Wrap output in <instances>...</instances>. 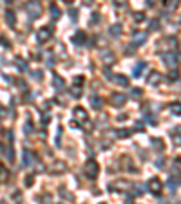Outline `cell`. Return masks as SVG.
<instances>
[{
    "label": "cell",
    "instance_id": "6da1fadb",
    "mask_svg": "<svg viewBox=\"0 0 181 204\" xmlns=\"http://www.w3.org/2000/svg\"><path fill=\"white\" fill-rule=\"evenodd\" d=\"M25 9H27V13H29L31 18H38L42 14V5H40L38 0H29L25 4Z\"/></svg>",
    "mask_w": 181,
    "mask_h": 204
},
{
    "label": "cell",
    "instance_id": "7a4b0ae2",
    "mask_svg": "<svg viewBox=\"0 0 181 204\" xmlns=\"http://www.w3.org/2000/svg\"><path fill=\"white\" fill-rule=\"evenodd\" d=\"M98 172H100V166H98V163L94 161V159H89L87 163H85V168H83V174L89 177V179H94L96 175H98Z\"/></svg>",
    "mask_w": 181,
    "mask_h": 204
},
{
    "label": "cell",
    "instance_id": "3957f363",
    "mask_svg": "<svg viewBox=\"0 0 181 204\" xmlns=\"http://www.w3.org/2000/svg\"><path fill=\"white\" fill-rule=\"evenodd\" d=\"M51 36H53V29L51 27H40L38 31H36V40L40 42V43H45V42H49L51 40Z\"/></svg>",
    "mask_w": 181,
    "mask_h": 204
},
{
    "label": "cell",
    "instance_id": "277c9868",
    "mask_svg": "<svg viewBox=\"0 0 181 204\" xmlns=\"http://www.w3.org/2000/svg\"><path fill=\"white\" fill-rule=\"evenodd\" d=\"M163 63L174 69V67H178V63H179V60H178V56H176L174 52H167V54H163Z\"/></svg>",
    "mask_w": 181,
    "mask_h": 204
},
{
    "label": "cell",
    "instance_id": "5b68a950",
    "mask_svg": "<svg viewBox=\"0 0 181 204\" xmlns=\"http://www.w3.org/2000/svg\"><path fill=\"white\" fill-rule=\"evenodd\" d=\"M125 101H127V98H125L123 94H120V92H114V94L111 96V103H112L114 107H123Z\"/></svg>",
    "mask_w": 181,
    "mask_h": 204
},
{
    "label": "cell",
    "instance_id": "8992f818",
    "mask_svg": "<svg viewBox=\"0 0 181 204\" xmlns=\"http://www.w3.org/2000/svg\"><path fill=\"white\" fill-rule=\"evenodd\" d=\"M161 188H163V184H161V181H160L158 177H154L152 181H149V190H150L154 195H158V193L161 192Z\"/></svg>",
    "mask_w": 181,
    "mask_h": 204
},
{
    "label": "cell",
    "instance_id": "52a82bcc",
    "mask_svg": "<svg viewBox=\"0 0 181 204\" xmlns=\"http://www.w3.org/2000/svg\"><path fill=\"white\" fill-rule=\"evenodd\" d=\"M65 170H67V165H65L63 161H54L53 166H51V172H53L54 175H58V174H62V172H65Z\"/></svg>",
    "mask_w": 181,
    "mask_h": 204
},
{
    "label": "cell",
    "instance_id": "ba28073f",
    "mask_svg": "<svg viewBox=\"0 0 181 204\" xmlns=\"http://www.w3.org/2000/svg\"><path fill=\"white\" fill-rule=\"evenodd\" d=\"M145 40H147V33H138V34H134V45H141Z\"/></svg>",
    "mask_w": 181,
    "mask_h": 204
},
{
    "label": "cell",
    "instance_id": "9c48e42d",
    "mask_svg": "<svg viewBox=\"0 0 181 204\" xmlns=\"http://www.w3.org/2000/svg\"><path fill=\"white\" fill-rule=\"evenodd\" d=\"M160 81H161V74H160V72H152V74L149 76V83H150V85H158Z\"/></svg>",
    "mask_w": 181,
    "mask_h": 204
},
{
    "label": "cell",
    "instance_id": "30bf717a",
    "mask_svg": "<svg viewBox=\"0 0 181 204\" xmlns=\"http://www.w3.org/2000/svg\"><path fill=\"white\" fill-rule=\"evenodd\" d=\"M74 116H76L80 121H85V119H87V112H85L83 108H80V107H76V108H74Z\"/></svg>",
    "mask_w": 181,
    "mask_h": 204
},
{
    "label": "cell",
    "instance_id": "8fae6325",
    "mask_svg": "<svg viewBox=\"0 0 181 204\" xmlns=\"http://www.w3.org/2000/svg\"><path fill=\"white\" fill-rule=\"evenodd\" d=\"M143 69H145V61H140V63L134 67V76H136V78H140V76L143 74V72H141Z\"/></svg>",
    "mask_w": 181,
    "mask_h": 204
},
{
    "label": "cell",
    "instance_id": "7c38bea8",
    "mask_svg": "<svg viewBox=\"0 0 181 204\" xmlns=\"http://www.w3.org/2000/svg\"><path fill=\"white\" fill-rule=\"evenodd\" d=\"M53 80H54V89H58V90H62V89L65 87V81H63V80H62L60 76H54Z\"/></svg>",
    "mask_w": 181,
    "mask_h": 204
},
{
    "label": "cell",
    "instance_id": "4fadbf2b",
    "mask_svg": "<svg viewBox=\"0 0 181 204\" xmlns=\"http://www.w3.org/2000/svg\"><path fill=\"white\" fill-rule=\"evenodd\" d=\"M91 103H92V107H94L96 110H100L102 105H103V103H102V98H98V96H92V98H91Z\"/></svg>",
    "mask_w": 181,
    "mask_h": 204
},
{
    "label": "cell",
    "instance_id": "5bb4252c",
    "mask_svg": "<svg viewBox=\"0 0 181 204\" xmlns=\"http://www.w3.org/2000/svg\"><path fill=\"white\" fill-rule=\"evenodd\" d=\"M169 108H170V112H172L174 116H181V103H172Z\"/></svg>",
    "mask_w": 181,
    "mask_h": 204
},
{
    "label": "cell",
    "instance_id": "9a60e30c",
    "mask_svg": "<svg viewBox=\"0 0 181 204\" xmlns=\"http://www.w3.org/2000/svg\"><path fill=\"white\" fill-rule=\"evenodd\" d=\"M24 157H25V159H24V166H29V165L33 163V154H31L29 150H25V152H24Z\"/></svg>",
    "mask_w": 181,
    "mask_h": 204
},
{
    "label": "cell",
    "instance_id": "2e32d148",
    "mask_svg": "<svg viewBox=\"0 0 181 204\" xmlns=\"http://www.w3.org/2000/svg\"><path fill=\"white\" fill-rule=\"evenodd\" d=\"M5 22L9 24V27H13V25H15V13L7 11V13H5Z\"/></svg>",
    "mask_w": 181,
    "mask_h": 204
},
{
    "label": "cell",
    "instance_id": "e0dca14e",
    "mask_svg": "<svg viewBox=\"0 0 181 204\" xmlns=\"http://www.w3.org/2000/svg\"><path fill=\"white\" fill-rule=\"evenodd\" d=\"M170 136H172L174 145H176V146H181V134H179V132H172Z\"/></svg>",
    "mask_w": 181,
    "mask_h": 204
},
{
    "label": "cell",
    "instance_id": "ac0fdd59",
    "mask_svg": "<svg viewBox=\"0 0 181 204\" xmlns=\"http://www.w3.org/2000/svg\"><path fill=\"white\" fill-rule=\"evenodd\" d=\"M83 40H85V34H83V33H76V34L73 36V42H76L78 45H80V43H82Z\"/></svg>",
    "mask_w": 181,
    "mask_h": 204
},
{
    "label": "cell",
    "instance_id": "d6986e66",
    "mask_svg": "<svg viewBox=\"0 0 181 204\" xmlns=\"http://www.w3.org/2000/svg\"><path fill=\"white\" fill-rule=\"evenodd\" d=\"M51 11H53V18L58 20V18H60V9L56 7V4H51Z\"/></svg>",
    "mask_w": 181,
    "mask_h": 204
},
{
    "label": "cell",
    "instance_id": "ffe728a7",
    "mask_svg": "<svg viewBox=\"0 0 181 204\" xmlns=\"http://www.w3.org/2000/svg\"><path fill=\"white\" fill-rule=\"evenodd\" d=\"M114 81L120 83V85H127V83H129V80H127L125 76H114Z\"/></svg>",
    "mask_w": 181,
    "mask_h": 204
},
{
    "label": "cell",
    "instance_id": "44dd1931",
    "mask_svg": "<svg viewBox=\"0 0 181 204\" xmlns=\"http://www.w3.org/2000/svg\"><path fill=\"white\" fill-rule=\"evenodd\" d=\"M120 33H121V27L120 25H112L111 27V34L112 36H120Z\"/></svg>",
    "mask_w": 181,
    "mask_h": 204
},
{
    "label": "cell",
    "instance_id": "7402d4cb",
    "mask_svg": "<svg viewBox=\"0 0 181 204\" xmlns=\"http://www.w3.org/2000/svg\"><path fill=\"white\" fill-rule=\"evenodd\" d=\"M152 143H154V148H156L158 152H161V150H163V143H161V139H154Z\"/></svg>",
    "mask_w": 181,
    "mask_h": 204
},
{
    "label": "cell",
    "instance_id": "603a6c76",
    "mask_svg": "<svg viewBox=\"0 0 181 204\" xmlns=\"http://www.w3.org/2000/svg\"><path fill=\"white\" fill-rule=\"evenodd\" d=\"M167 186H169V190H170V192H174V190H176V186H178V181H176V179H170V181L167 183Z\"/></svg>",
    "mask_w": 181,
    "mask_h": 204
},
{
    "label": "cell",
    "instance_id": "cb8c5ba5",
    "mask_svg": "<svg viewBox=\"0 0 181 204\" xmlns=\"http://www.w3.org/2000/svg\"><path fill=\"white\" fill-rule=\"evenodd\" d=\"M5 179H7V174H5V168H4V166H0V183H5Z\"/></svg>",
    "mask_w": 181,
    "mask_h": 204
},
{
    "label": "cell",
    "instance_id": "d4e9b609",
    "mask_svg": "<svg viewBox=\"0 0 181 204\" xmlns=\"http://www.w3.org/2000/svg\"><path fill=\"white\" fill-rule=\"evenodd\" d=\"M118 136H120V137H129V136H131V130L123 128V130H120V132H118Z\"/></svg>",
    "mask_w": 181,
    "mask_h": 204
},
{
    "label": "cell",
    "instance_id": "484cf974",
    "mask_svg": "<svg viewBox=\"0 0 181 204\" xmlns=\"http://www.w3.org/2000/svg\"><path fill=\"white\" fill-rule=\"evenodd\" d=\"M5 155L9 157V161H13V159H15V155H13V148H11V146H7V148H5Z\"/></svg>",
    "mask_w": 181,
    "mask_h": 204
},
{
    "label": "cell",
    "instance_id": "4316f807",
    "mask_svg": "<svg viewBox=\"0 0 181 204\" xmlns=\"http://www.w3.org/2000/svg\"><path fill=\"white\" fill-rule=\"evenodd\" d=\"M165 5H167L169 9H174V7L178 5V0H170V2H167V0H165Z\"/></svg>",
    "mask_w": 181,
    "mask_h": 204
},
{
    "label": "cell",
    "instance_id": "83f0119b",
    "mask_svg": "<svg viewBox=\"0 0 181 204\" xmlns=\"http://www.w3.org/2000/svg\"><path fill=\"white\" fill-rule=\"evenodd\" d=\"M71 92H73V96H76V98H78V96H82V89H78V87H73V89H71Z\"/></svg>",
    "mask_w": 181,
    "mask_h": 204
},
{
    "label": "cell",
    "instance_id": "f1b7e54d",
    "mask_svg": "<svg viewBox=\"0 0 181 204\" xmlns=\"http://www.w3.org/2000/svg\"><path fill=\"white\" fill-rule=\"evenodd\" d=\"M158 27H160V22H158V20H152V22H150V29H152V31H158Z\"/></svg>",
    "mask_w": 181,
    "mask_h": 204
},
{
    "label": "cell",
    "instance_id": "f546056e",
    "mask_svg": "<svg viewBox=\"0 0 181 204\" xmlns=\"http://www.w3.org/2000/svg\"><path fill=\"white\" fill-rule=\"evenodd\" d=\"M143 18H145V16H143V13H138V14L134 16V20H136V22H143Z\"/></svg>",
    "mask_w": 181,
    "mask_h": 204
},
{
    "label": "cell",
    "instance_id": "4dcf8cb0",
    "mask_svg": "<svg viewBox=\"0 0 181 204\" xmlns=\"http://www.w3.org/2000/svg\"><path fill=\"white\" fill-rule=\"evenodd\" d=\"M16 65H18L20 69H24V71L27 69V65H25V61H20V60H18V61H16Z\"/></svg>",
    "mask_w": 181,
    "mask_h": 204
},
{
    "label": "cell",
    "instance_id": "1f68e13d",
    "mask_svg": "<svg viewBox=\"0 0 181 204\" xmlns=\"http://www.w3.org/2000/svg\"><path fill=\"white\" fill-rule=\"evenodd\" d=\"M33 78H34V80H42V72H40V71L33 72Z\"/></svg>",
    "mask_w": 181,
    "mask_h": 204
},
{
    "label": "cell",
    "instance_id": "d6a6232c",
    "mask_svg": "<svg viewBox=\"0 0 181 204\" xmlns=\"http://www.w3.org/2000/svg\"><path fill=\"white\" fill-rule=\"evenodd\" d=\"M141 94H143V92H141V90H140V89H138V90H136V89H134V90H132V96H134V98H140V96H141Z\"/></svg>",
    "mask_w": 181,
    "mask_h": 204
},
{
    "label": "cell",
    "instance_id": "836d02e7",
    "mask_svg": "<svg viewBox=\"0 0 181 204\" xmlns=\"http://www.w3.org/2000/svg\"><path fill=\"white\" fill-rule=\"evenodd\" d=\"M147 4H149V5H154V4H156V0H147Z\"/></svg>",
    "mask_w": 181,
    "mask_h": 204
},
{
    "label": "cell",
    "instance_id": "e575fe53",
    "mask_svg": "<svg viewBox=\"0 0 181 204\" xmlns=\"http://www.w3.org/2000/svg\"><path fill=\"white\" fill-rule=\"evenodd\" d=\"M116 4H118V5H121V4H125V0H116Z\"/></svg>",
    "mask_w": 181,
    "mask_h": 204
},
{
    "label": "cell",
    "instance_id": "d590c367",
    "mask_svg": "<svg viewBox=\"0 0 181 204\" xmlns=\"http://www.w3.org/2000/svg\"><path fill=\"white\" fill-rule=\"evenodd\" d=\"M5 2H7V4H11V2H13V0H5Z\"/></svg>",
    "mask_w": 181,
    "mask_h": 204
},
{
    "label": "cell",
    "instance_id": "8d00e7d4",
    "mask_svg": "<svg viewBox=\"0 0 181 204\" xmlns=\"http://www.w3.org/2000/svg\"><path fill=\"white\" fill-rule=\"evenodd\" d=\"M65 2H73V0H65Z\"/></svg>",
    "mask_w": 181,
    "mask_h": 204
}]
</instances>
